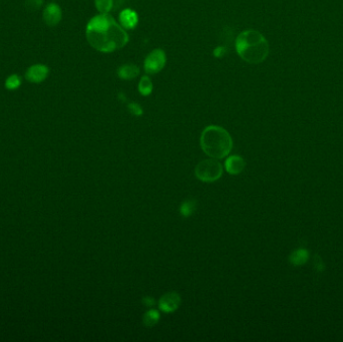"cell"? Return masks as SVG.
Segmentation results:
<instances>
[{
  "label": "cell",
  "mask_w": 343,
  "mask_h": 342,
  "mask_svg": "<svg viewBox=\"0 0 343 342\" xmlns=\"http://www.w3.org/2000/svg\"><path fill=\"white\" fill-rule=\"evenodd\" d=\"M140 75V68L135 64H123L118 67L117 76L121 80H133Z\"/></svg>",
  "instance_id": "obj_11"
},
{
  "label": "cell",
  "mask_w": 343,
  "mask_h": 342,
  "mask_svg": "<svg viewBox=\"0 0 343 342\" xmlns=\"http://www.w3.org/2000/svg\"><path fill=\"white\" fill-rule=\"evenodd\" d=\"M154 85L152 80L148 76H144L139 84V92L141 93L142 96H150L153 92Z\"/></svg>",
  "instance_id": "obj_15"
},
{
  "label": "cell",
  "mask_w": 343,
  "mask_h": 342,
  "mask_svg": "<svg viewBox=\"0 0 343 342\" xmlns=\"http://www.w3.org/2000/svg\"><path fill=\"white\" fill-rule=\"evenodd\" d=\"M161 315L158 310L151 309L147 311L143 317V322L146 325V327H153L160 321Z\"/></svg>",
  "instance_id": "obj_14"
},
{
  "label": "cell",
  "mask_w": 343,
  "mask_h": 342,
  "mask_svg": "<svg viewBox=\"0 0 343 342\" xmlns=\"http://www.w3.org/2000/svg\"><path fill=\"white\" fill-rule=\"evenodd\" d=\"M42 0H28L27 1V8L31 10H36L42 5Z\"/></svg>",
  "instance_id": "obj_19"
},
{
  "label": "cell",
  "mask_w": 343,
  "mask_h": 342,
  "mask_svg": "<svg viewBox=\"0 0 343 342\" xmlns=\"http://www.w3.org/2000/svg\"><path fill=\"white\" fill-rule=\"evenodd\" d=\"M20 82L21 81H20V78L18 76H16V75L11 76L6 81V88L9 90L17 89L20 86Z\"/></svg>",
  "instance_id": "obj_17"
},
{
  "label": "cell",
  "mask_w": 343,
  "mask_h": 342,
  "mask_svg": "<svg viewBox=\"0 0 343 342\" xmlns=\"http://www.w3.org/2000/svg\"><path fill=\"white\" fill-rule=\"evenodd\" d=\"M48 68L43 64H35L28 68L26 72V79L32 83H40L46 79Z\"/></svg>",
  "instance_id": "obj_7"
},
{
  "label": "cell",
  "mask_w": 343,
  "mask_h": 342,
  "mask_svg": "<svg viewBox=\"0 0 343 342\" xmlns=\"http://www.w3.org/2000/svg\"><path fill=\"white\" fill-rule=\"evenodd\" d=\"M226 53V48L224 46H217L214 51H213V54L215 57H218V58H221L225 55Z\"/></svg>",
  "instance_id": "obj_20"
},
{
  "label": "cell",
  "mask_w": 343,
  "mask_h": 342,
  "mask_svg": "<svg viewBox=\"0 0 343 342\" xmlns=\"http://www.w3.org/2000/svg\"><path fill=\"white\" fill-rule=\"evenodd\" d=\"M236 50L246 62L258 64L268 56L269 44L260 32L246 30L238 35L236 39Z\"/></svg>",
  "instance_id": "obj_3"
},
{
  "label": "cell",
  "mask_w": 343,
  "mask_h": 342,
  "mask_svg": "<svg viewBox=\"0 0 343 342\" xmlns=\"http://www.w3.org/2000/svg\"><path fill=\"white\" fill-rule=\"evenodd\" d=\"M197 209V201L194 199L185 200L180 206V213L184 217H190Z\"/></svg>",
  "instance_id": "obj_13"
},
{
  "label": "cell",
  "mask_w": 343,
  "mask_h": 342,
  "mask_svg": "<svg viewBox=\"0 0 343 342\" xmlns=\"http://www.w3.org/2000/svg\"><path fill=\"white\" fill-rule=\"evenodd\" d=\"M223 167L217 159H208L200 162L195 168V176L202 182L213 183L220 179Z\"/></svg>",
  "instance_id": "obj_4"
},
{
  "label": "cell",
  "mask_w": 343,
  "mask_h": 342,
  "mask_svg": "<svg viewBox=\"0 0 343 342\" xmlns=\"http://www.w3.org/2000/svg\"><path fill=\"white\" fill-rule=\"evenodd\" d=\"M43 19L49 26L56 25L61 19V10L56 4H49L43 12Z\"/></svg>",
  "instance_id": "obj_10"
},
{
  "label": "cell",
  "mask_w": 343,
  "mask_h": 342,
  "mask_svg": "<svg viewBox=\"0 0 343 342\" xmlns=\"http://www.w3.org/2000/svg\"><path fill=\"white\" fill-rule=\"evenodd\" d=\"M200 145L206 155L219 160L231 153L233 140L225 128L218 125H209L205 127L201 133Z\"/></svg>",
  "instance_id": "obj_2"
},
{
  "label": "cell",
  "mask_w": 343,
  "mask_h": 342,
  "mask_svg": "<svg viewBox=\"0 0 343 342\" xmlns=\"http://www.w3.org/2000/svg\"><path fill=\"white\" fill-rule=\"evenodd\" d=\"M246 166L245 160L241 156H231L225 161V169L230 175L241 174Z\"/></svg>",
  "instance_id": "obj_8"
},
{
  "label": "cell",
  "mask_w": 343,
  "mask_h": 342,
  "mask_svg": "<svg viewBox=\"0 0 343 342\" xmlns=\"http://www.w3.org/2000/svg\"><path fill=\"white\" fill-rule=\"evenodd\" d=\"M181 304V297L177 292H168L159 300V308L165 313L176 311Z\"/></svg>",
  "instance_id": "obj_6"
},
{
  "label": "cell",
  "mask_w": 343,
  "mask_h": 342,
  "mask_svg": "<svg viewBox=\"0 0 343 342\" xmlns=\"http://www.w3.org/2000/svg\"><path fill=\"white\" fill-rule=\"evenodd\" d=\"M86 34L91 46L105 53L118 50L128 42L125 29L109 14L100 13L92 18L87 25Z\"/></svg>",
  "instance_id": "obj_1"
},
{
  "label": "cell",
  "mask_w": 343,
  "mask_h": 342,
  "mask_svg": "<svg viewBox=\"0 0 343 342\" xmlns=\"http://www.w3.org/2000/svg\"><path fill=\"white\" fill-rule=\"evenodd\" d=\"M309 258V253L307 250L305 249H298L296 251H294L290 257H289V260H290V263L294 266H300V265H303L307 262Z\"/></svg>",
  "instance_id": "obj_12"
},
{
  "label": "cell",
  "mask_w": 343,
  "mask_h": 342,
  "mask_svg": "<svg viewBox=\"0 0 343 342\" xmlns=\"http://www.w3.org/2000/svg\"><path fill=\"white\" fill-rule=\"evenodd\" d=\"M95 4L101 14H108L114 5L113 0H95Z\"/></svg>",
  "instance_id": "obj_16"
},
{
  "label": "cell",
  "mask_w": 343,
  "mask_h": 342,
  "mask_svg": "<svg viewBox=\"0 0 343 342\" xmlns=\"http://www.w3.org/2000/svg\"><path fill=\"white\" fill-rule=\"evenodd\" d=\"M143 303H144V305H146V306H153V305L156 304V301H155V299H154L153 297H151V296H145V297L143 298Z\"/></svg>",
  "instance_id": "obj_21"
},
{
  "label": "cell",
  "mask_w": 343,
  "mask_h": 342,
  "mask_svg": "<svg viewBox=\"0 0 343 342\" xmlns=\"http://www.w3.org/2000/svg\"><path fill=\"white\" fill-rule=\"evenodd\" d=\"M127 108H128L129 113H131V114H132L133 115H135V116H141V115L144 114V111H143L141 105L136 104V103H130V104H128Z\"/></svg>",
  "instance_id": "obj_18"
},
{
  "label": "cell",
  "mask_w": 343,
  "mask_h": 342,
  "mask_svg": "<svg viewBox=\"0 0 343 342\" xmlns=\"http://www.w3.org/2000/svg\"><path fill=\"white\" fill-rule=\"evenodd\" d=\"M166 53L163 49H154L145 59V71L147 74L155 75L160 73L166 64Z\"/></svg>",
  "instance_id": "obj_5"
},
{
  "label": "cell",
  "mask_w": 343,
  "mask_h": 342,
  "mask_svg": "<svg viewBox=\"0 0 343 342\" xmlns=\"http://www.w3.org/2000/svg\"><path fill=\"white\" fill-rule=\"evenodd\" d=\"M119 22L124 29H133L139 23L138 14L131 9H124L119 14Z\"/></svg>",
  "instance_id": "obj_9"
}]
</instances>
